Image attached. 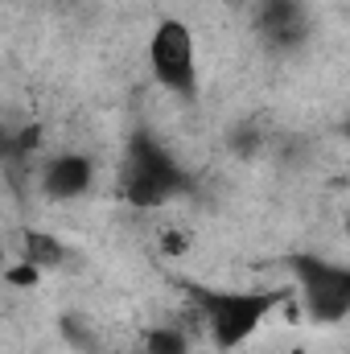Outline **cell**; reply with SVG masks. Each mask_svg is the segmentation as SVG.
<instances>
[{
  "instance_id": "obj_1",
  "label": "cell",
  "mask_w": 350,
  "mask_h": 354,
  "mask_svg": "<svg viewBox=\"0 0 350 354\" xmlns=\"http://www.w3.org/2000/svg\"><path fill=\"white\" fill-rule=\"evenodd\" d=\"M284 301L276 288H227V292H202V322L206 338L219 351H239L256 338L268 313Z\"/></svg>"
},
{
  "instance_id": "obj_4",
  "label": "cell",
  "mask_w": 350,
  "mask_h": 354,
  "mask_svg": "<svg viewBox=\"0 0 350 354\" xmlns=\"http://www.w3.org/2000/svg\"><path fill=\"white\" fill-rule=\"evenodd\" d=\"M95 185V161L83 153H58L46 169H42V189L58 202H75Z\"/></svg>"
},
{
  "instance_id": "obj_8",
  "label": "cell",
  "mask_w": 350,
  "mask_h": 354,
  "mask_svg": "<svg viewBox=\"0 0 350 354\" xmlns=\"http://www.w3.org/2000/svg\"><path fill=\"white\" fill-rule=\"evenodd\" d=\"M116 354H145V351H116Z\"/></svg>"
},
{
  "instance_id": "obj_5",
  "label": "cell",
  "mask_w": 350,
  "mask_h": 354,
  "mask_svg": "<svg viewBox=\"0 0 350 354\" xmlns=\"http://www.w3.org/2000/svg\"><path fill=\"white\" fill-rule=\"evenodd\" d=\"M25 260L37 264L42 272H46V268H58L66 260V243L54 239V235H46V231H29V239H25Z\"/></svg>"
},
{
  "instance_id": "obj_2",
  "label": "cell",
  "mask_w": 350,
  "mask_h": 354,
  "mask_svg": "<svg viewBox=\"0 0 350 354\" xmlns=\"http://www.w3.org/2000/svg\"><path fill=\"white\" fill-rule=\"evenodd\" d=\"M149 71L169 95H198V37L181 17H165L153 25L149 46H145Z\"/></svg>"
},
{
  "instance_id": "obj_6",
  "label": "cell",
  "mask_w": 350,
  "mask_h": 354,
  "mask_svg": "<svg viewBox=\"0 0 350 354\" xmlns=\"http://www.w3.org/2000/svg\"><path fill=\"white\" fill-rule=\"evenodd\" d=\"M145 354H190V338L177 326H157L145 334Z\"/></svg>"
},
{
  "instance_id": "obj_3",
  "label": "cell",
  "mask_w": 350,
  "mask_h": 354,
  "mask_svg": "<svg viewBox=\"0 0 350 354\" xmlns=\"http://www.w3.org/2000/svg\"><path fill=\"white\" fill-rule=\"evenodd\" d=\"M293 268H297V284H301V301H305L309 317L342 322L350 313V268L313 260V256H301Z\"/></svg>"
},
{
  "instance_id": "obj_7",
  "label": "cell",
  "mask_w": 350,
  "mask_h": 354,
  "mask_svg": "<svg viewBox=\"0 0 350 354\" xmlns=\"http://www.w3.org/2000/svg\"><path fill=\"white\" fill-rule=\"evenodd\" d=\"M42 280V268L29 264V260H21V264L8 268V284H17V288H29V284H37Z\"/></svg>"
}]
</instances>
